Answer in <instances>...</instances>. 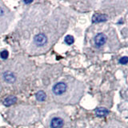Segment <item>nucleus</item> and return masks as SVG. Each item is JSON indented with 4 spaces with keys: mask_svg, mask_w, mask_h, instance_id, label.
Returning <instances> with one entry per match:
<instances>
[{
    "mask_svg": "<svg viewBox=\"0 0 128 128\" xmlns=\"http://www.w3.org/2000/svg\"><path fill=\"white\" fill-rule=\"evenodd\" d=\"M3 78L5 79V81L8 83H13L15 82L16 77L15 75L10 71H6L3 74Z\"/></svg>",
    "mask_w": 128,
    "mask_h": 128,
    "instance_id": "5",
    "label": "nucleus"
},
{
    "mask_svg": "<svg viewBox=\"0 0 128 128\" xmlns=\"http://www.w3.org/2000/svg\"><path fill=\"white\" fill-rule=\"evenodd\" d=\"M127 61H128V58H127V57L125 56V57H122L119 59V63L122 64V65H125V64L127 63Z\"/></svg>",
    "mask_w": 128,
    "mask_h": 128,
    "instance_id": "12",
    "label": "nucleus"
},
{
    "mask_svg": "<svg viewBox=\"0 0 128 128\" xmlns=\"http://www.w3.org/2000/svg\"><path fill=\"white\" fill-rule=\"evenodd\" d=\"M5 14V10L2 7H0V15H3Z\"/></svg>",
    "mask_w": 128,
    "mask_h": 128,
    "instance_id": "13",
    "label": "nucleus"
},
{
    "mask_svg": "<svg viewBox=\"0 0 128 128\" xmlns=\"http://www.w3.org/2000/svg\"><path fill=\"white\" fill-rule=\"evenodd\" d=\"M64 41L67 44V45H71V44H73L74 42V37L71 35H66L65 37V39H64Z\"/></svg>",
    "mask_w": 128,
    "mask_h": 128,
    "instance_id": "10",
    "label": "nucleus"
},
{
    "mask_svg": "<svg viewBox=\"0 0 128 128\" xmlns=\"http://www.w3.org/2000/svg\"><path fill=\"white\" fill-rule=\"evenodd\" d=\"M31 2H32V1H24V3H26V4H29Z\"/></svg>",
    "mask_w": 128,
    "mask_h": 128,
    "instance_id": "14",
    "label": "nucleus"
},
{
    "mask_svg": "<svg viewBox=\"0 0 128 128\" xmlns=\"http://www.w3.org/2000/svg\"><path fill=\"white\" fill-rule=\"evenodd\" d=\"M67 89V86L66 83L64 82H58L56 83L55 85L53 86V93L56 95H61L62 94H64L66 92Z\"/></svg>",
    "mask_w": 128,
    "mask_h": 128,
    "instance_id": "1",
    "label": "nucleus"
},
{
    "mask_svg": "<svg viewBox=\"0 0 128 128\" xmlns=\"http://www.w3.org/2000/svg\"><path fill=\"white\" fill-rule=\"evenodd\" d=\"M35 96L38 101H40V102H43L44 100L46 99V94H45V92L42 90L38 91L37 93H36Z\"/></svg>",
    "mask_w": 128,
    "mask_h": 128,
    "instance_id": "9",
    "label": "nucleus"
},
{
    "mask_svg": "<svg viewBox=\"0 0 128 128\" xmlns=\"http://www.w3.org/2000/svg\"><path fill=\"white\" fill-rule=\"evenodd\" d=\"M34 40V42L36 45L41 46L45 45L47 41V38L45 34L42 33H40V34H38L37 35H35Z\"/></svg>",
    "mask_w": 128,
    "mask_h": 128,
    "instance_id": "3",
    "label": "nucleus"
},
{
    "mask_svg": "<svg viewBox=\"0 0 128 128\" xmlns=\"http://www.w3.org/2000/svg\"><path fill=\"white\" fill-rule=\"evenodd\" d=\"M8 55H9V53H8V51L6 50L1 51V53H0V57L2 59H6L8 58Z\"/></svg>",
    "mask_w": 128,
    "mask_h": 128,
    "instance_id": "11",
    "label": "nucleus"
},
{
    "mask_svg": "<svg viewBox=\"0 0 128 128\" xmlns=\"http://www.w3.org/2000/svg\"><path fill=\"white\" fill-rule=\"evenodd\" d=\"M106 36L102 34V33H99L97 35L95 36L94 38V44L95 46L97 47H101L102 45H104V44L106 43Z\"/></svg>",
    "mask_w": 128,
    "mask_h": 128,
    "instance_id": "2",
    "label": "nucleus"
},
{
    "mask_svg": "<svg viewBox=\"0 0 128 128\" xmlns=\"http://www.w3.org/2000/svg\"><path fill=\"white\" fill-rule=\"evenodd\" d=\"M95 114L98 117H104V116L107 115L109 114V110L106 108H103V107H99L98 109L95 110Z\"/></svg>",
    "mask_w": 128,
    "mask_h": 128,
    "instance_id": "8",
    "label": "nucleus"
},
{
    "mask_svg": "<svg viewBox=\"0 0 128 128\" xmlns=\"http://www.w3.org/2000/svg\"><path fill=\"white\" fill-rule=\"evenodd\" d=\"M107 17L106 14H96L92 18V21L93 22H102L104 21H106Z\"/></svg>",
    "mask_w": 128,
    "mask_h": 128,
    "instance_id": "6",
    "label": "nucleus"
},
{
    "mask_svg": "<svg viewBox=\"0 0 128 128\" xmlns=\"http://www.w3.org/2000/svg\"><path fill=\"white\" fill-rule=\"evenodd\" d=\"M16 101H17V98L14 97V96H8L7 98H6L5 99H4L3 103L5 106H10L11 105H13L14 103H15Z\"/></svg>",
    "mask_w": 128,
    "mask_h": 128,
    "instance_id": "7",
    "label": "nucleus"
},
{
    "mask_svg": "<svg viewBox=\"0 0 128 128\" xmlns=\"http://www.w3.org/2000/svg\"><path fill=\"white\" fill-rule=\"evenodd\" d=\"M64 121L61 118H54L50 122L51 128H62L63 126Z\"/></svg>",
    "mask_w": 128,
    "mask_h": 128,
    "instance_id": "4",
    "label": "nucleus"
}]
</instances>
